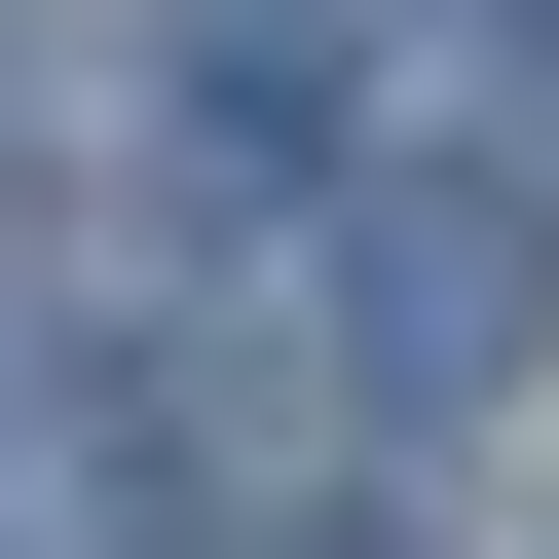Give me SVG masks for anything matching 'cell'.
<instances>
[{"instance_id": "obj_1", "label": "cell", "mask_w": 559, "mask_h": 559, "mask_svg": "<svg viewBox=\"0 0 559 559\" xmlns=\"http://www.w3.org/2000/svg\"><path fill=\"white\" fill-rule=\"evenodd\" d=\"M485 336H522L485 224H336V373H373V411H485Z\"/></svg>"}, {"instance_id": "obj_2", "label": "cell", "mask_w": 559, "mask_h": 559, "mask_svg": "<svg viewBox=\"0 0 559 559\" xmlns=\"http://www.w3.org/2000/svg\"><path fill=\"white\" fill-rule=\"evenodd\" d=\"M411 38H448V75H559V0H411Z\"/></svg>"}]
</instances>
